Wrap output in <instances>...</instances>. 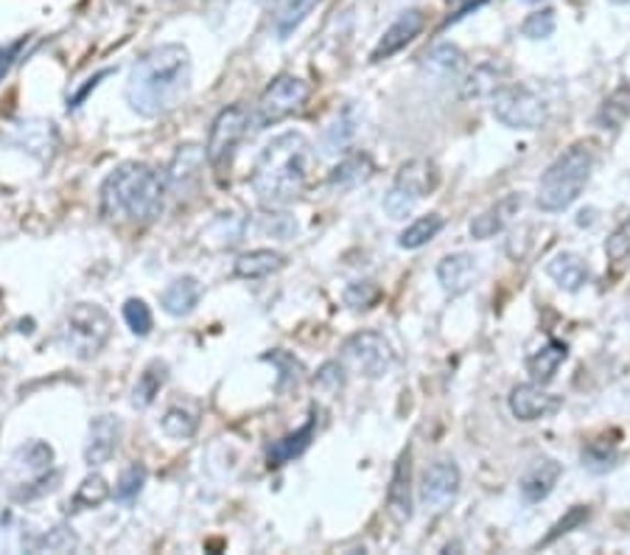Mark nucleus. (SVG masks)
I'll return each mask as SVG.
<instances>
[{"mask_svg": "<svg viewBox=\"0 0 630 555\" xmlns=\"http://www.w3.org/2000/svg\"><path fill=\"white\" fill-rule=\"evenodd\" d=\"M191 88V54L186 45L166 43L146 51L126 79V104L143 119H161L186 101Z\"/></svg>", "mask_w": 630, "mask_h": 555, "instance_id": "1", "label": "nucleus"}, {"mask_svg": "<svg viewBox=\"0 0 630 555\" xmlns=\"http://www.w3.org/2000/svg\"><path fill=\"white\" fill-rule=\"evenodd\" d=\"M311 146L300 132H284L264 146L253 169L255 200L266 211L291 206L309 182Z\"/></svg>", "mask_w": 630, "mask_h": 555, "instance_id": "2", "label": "nucleus"}, {"mask_svg": "<svg viewBox=\"0 0 630 555\" xmlns=\"http://www.w3.org/2000/svg\"><path fill=\"white\" fill-rule=\"evenodd\" d=\"M166 175L146 163H121L101 182V217L110 222H152L166 206Z\"/></svg>", "mask_w": 630, "mask_h": 555, "instance_id": "3", "label": "nucleus"}, {"mask_svg": "<svg viewBox=\"0 0 630 555\" xmlns=\"http://www.w3.org/2000/svg\"><path fill=\"white\" fill-rule=\"evenodd\" d=\"M597 166V152L586 141L568 146L538 182V208L541 211H563L583 193Z\"/></svg>", "mask_w": 630, "mask_h": 555, "instance_id": "4", "label": "nucleus"}, {"mask_svg": "<svg viewBox=\"0 0 630 555\" xmlns=\"http://www.w3.org/2000/svg\"><path fill=\"white\" fill-rule=\"evenodd\" d=\"M112 337V318L99 303H76L63 323V345L79 359H90Z\"/></svg>", "mask_w": 630, "mask_h": 555, "instance_id": "5", "label": "nucleus"}, {"mask_svg": "<svg viewBox=\"0 0 630 555\" xmlns=\"http://www.w3.org/2000/svg\"><path fill=\"white\" fill-rule=\"evenodd\" d=\"M253 135V110L244 104L224 107L222 113L213 119L208 135V146H205V157L213 171H224L233 160L235 149L244 137Z\"/></svg>", "mask_w": 630, "mask_h": 555, "instance_id": "6", "label": "nucleus"}, {"mask_svg": "<svg viewBox=\"0 0 630 555\" xmlns=\"http://www.w3.org/2000/svg\"><path fill=\"white\" fill-rule=\"evenodd\" d=\"M494 119L516 132H535L546 124V101L527 85H501L494 93Z\"/></svg>", "mask_w": 630, "mask_h": 555, "instance_id": "7", "label": "nucleus"}, {"mask_svg": "<svg viewBox=\"0 0 630 555\" xmlns=\"http://www.w3.org/2000/svg\"><path fill=\"white\" fill-rule=\"evenodd\" d=\"M309 96H311L309 81L289 74L278 76V79L261 93L258 104L253 107V132H261L266 130V126L289 119L291 113H297V110L309 101Z\"/></svg>", "mask_w": 630, "mask_h": 555, "instance_id": "8", "label": "nucleus"}, {"mask_svg": "<svg viewBox=\"0 0 630 555\" xmlns=\"http://www.w3.org/2000/svg\"><path fill=\"white\" fill-rule=\"evenodd\" d=\"M342 363L367 379H382L396 365V351L378 331H358L342 345Z\"/></svg>", "mask_w": 630, "mask_h": 555, "instance_id": "9", "label": "nucleus"}, {"mask_svg": "<svg viewBox=\"0 0 630 555\" xmlns=\"http://www.w3.org/2000/svg\"><path fill=\"white\" fill-rule=\"evenodd\" d=\"M463 475L454 460H438L427 468V475L420 480V506L427 513H445L454 506Z\"/></svg>", "mask_w": 630, "mask_h": 555, "instance_id": "10", "label": "nucleus"}, {"mask_svg": "<svg viewBox=\"0 0 630 555\" xmlns=\"http://www.w3.org/2000/svg\"><path fill=\"white\" fill-rule=\"evenodd\" d=\"M507 404H510V412L519 421H541L561 410L563 399L555 393H546L538 381H527V385H516L510 390V401Z\"/></svg>", "mask_w": 630, "mask_h": 555, "instance_id": "11", "label": "nucleus"}, {"mask_svg": "<svg viewBox=\"0 0 630 555\" xmlns=\"http://www.w3.org/2000/svg\"><path fill=\"white\" fill-rule=\"evenodd\" d=\"M387 513L396 524H407L412 519V452L409 449L401 452L389 477Z\"/></svg>", "mask_w": 630, "mask_h": 555, "instance_id": "12", "label": "nucleus"}, {"mask_svg": "<svg viewBox=\"0 0 630 555\" xmlns=\"http://www.w3.org/2000/svg\"><path fill=\"white\" fill-rule=\"evenodd\" d=\"M121 421L115 415H99V419L90 421V430H87V443H85V463L90 468L104 466L112 455H115L118 443H121Z\"/></svg>", "mask_w": 630, "mask_h": 555, "instance_id": "13", "label": "nucleus"}, {"mask_svg": "<svg viewBox=\"0 0 630 555\" xmlns=\"http://www.w3.org/2000/svg\"><path fill=\"white\" fill-rule=\"evenodd\" d=\"M205 149L197 144H183L177 146V152H174L172 163H168L166 169V182H168V193H188V188L194 186V182L199 180V175H202V166H205Z\"/></svg>", "mask_w": 630, "mask_h": 555, "instance_id": "14", "label": "nucleus"}, {"mask_svg": "<svg viewBox=\"0 0 630 555\" xmlns=\"http://www.w3.org/2000/svg\"><path fill=\"white\" fill-rule=\"evenodd\" d=\"M423 23H427V20H423V12H418V9H409V12H404L401 18H398L396 23L389 25L387 32L382 34L378 45L373 48V54H371L373 63H384V59L396 57L398 51H404L415 37H418L420 29H423Z\"/></svg>", "mask_w": 630, "mask_h": 555, "instance_id": "15", "label": "nucleus"}, {"mask_svg": "<svg viewBox=\"0 0 630 555\" xmlns=\"http://www.w3.org/2000/svg\"><path fill=\"white\" fill-rule=\"evenodd\" d=\"M479 278V267H476V258L471 253H452L438 264V281L443 287L445 295L460 298V295L468 292L471 287Z\"/></svg>", "mask_w": 630, "mask_h": 555, "instance_id": "16", "label": "nucleus"}, {"mask_svg": "<svg viewBox=\"0 0 630 555\" xmlns=\"http://www.w3.org/2000/svg\"><path fill=\"white\" fill-rule=\"evenodd\" d=\"M521 193H507L505 200H499L496 206H490L488 211H483L479 217H474V222H471V236L479 238V242H485V238H494L496 233L505 231L510 222H513L516 217H519L521 211Z\"/></svg>", "mask_w": 630, "mask_h": 555, "instance_id": "17", "label": "nucleus"}, {"mask_svg": "<svg viewBox=\"0 0 630 555\" xmlns=\"http://www.w3.org/2000/svg\"><path fill=\"white\" fill-rule=\"evenodd\" d=\"M561 475H563L561 463L552 460V457H541V460L532 463L524 475H521L519 480L521 497H524L527 502H541V499L550 497L552 488H555L557 480H561Z\"/></svg>", "mask_w": 630, "mask_h": 555, "instance_id": "18", "label": "nucleus"}, {"mask_svg": "<svg viewBox=\"0 0 630 555\" xmlns=\"http://www.w3.org/2000/svg\"><path fill=\"white\" fill-rule=\"evenodd\" d=\"M199 298H202V284L194 275H183V278H177L163 289L161 307L172 318H186L199 307Z\"/></svg>", "mask_w": 630, "mask_h": 555, "instance_id": "19", "label": "nucleus"}, {"mask_svg": "<svg viewBox=\"0 0 630 555\" xmlns=\"http://www.w3.org/2000/svg\"><path fill=\"white\" fill-rule=\"evenodd\" d=\"M546 275L566 292H577L592 281V269L577 253H557L546 262Z\"/></svg>", "mask_w": 630, "mask_h": 555, "instance_id": "20", "label": "nucleus"}, {"mask_svg": "<svg viewBox=\"0 0 630 555\" xmlns=\"http://www.w3.org/2000/svg\"><path fill=\"white\" fill-rule=\"evenodd\" d=\"M286 267V256L278 249H250L244 256L235 258L233 275L242 281H258V278H269L273 273Z\"/></svg>", "mask_w": 630, "mask_h": 555, "instance_id": "21", "label": "nucleus"}, {"mask_svg": "<svg viewBox=\"0 0 630 555\" xmlns=\"http://www.w3.org/2000/svg\"><path fill=\"white\" fill-rule=\"evenodd\" d=\"M507 76V65L499 63H483L460 79V96L463 99H483V96H494L501 88V81Z\"/></svg>", "mask_w": 630, "mask_h": 555, "instance_id": "22", "label": "nucleus"}, {"mask_svg": "<svg viewBox=\"0 0 630 555\" xmlns=\"http://www.w3.org/2000/svg\"><path fill=\"white\" fill-rule=\"evenodd\" d=\"M393 186L401 188V191H407L409 197H415V200L420 202L438 186V171H434V166L429 160H409L398 169Z\"/></svg>", "mask_w": 630, "mask_h": 555, "instance_id": "23", "label": "nucleus"}, {"mask_svg": "<svg viewBox=\"0 0 630 555\" xmlns=\"http://www.w3.org/2000/svg\"><path fill=\"white\" fill-rule=\"evenodd\" d=\"M373 177V160L365 152H356V155H347L345 160H340L328 175V186L336 188V191H351V188L362 186Z\"/></svg>", "mask_w": 630, "mask_h": 555, "instance_id": "24", "label": "nucleus"}, {"mask_svg": "<svg viewBox=\"0 0 630 555\" xmlns=\"http://www.w3.org/2000/svg\"><path fill=\"white\" fill-rule=\"evenodd\" d=\"M465 54L452 43H440L423 57V70L440 81H452L463 74Z\"/></svg>", "mask_w": 630, "mask_h": 555, "instance_id": "25", "label": "nucleus"}, {"mask_svg": "<svg viewBox=\"0 0 630 555\" xmlns=\"http://www.w3.org/2000/svg\"><path fill=\"white\" fill-rule=\"evenodd\" d=\"M566 359H568L566 343H561V340H550L544 348L527 359V370H530L532 381H538V385H546V381L555 379L557 368H561Z\"/></svg>", "mask_w": 630, "mask_h": 555, "instance_id": "26", "label": "nucleus"}, {"mask_svg": "<svg viewBox=\"0 0 630 555\" xmlns=\"http://www.w3.org/2000/svg\"><path fill=\"white\" fill-rule=\"evenodd\" d=\"M311 437H314V419H309L303 426H300V430L280 437V441H275L273 446H269V466H275V468L286 466L289 460L303 455V452L309 449Z\"/></svg>", "mask_w": 630, "mask_h": 555, "instance_id": "27", "label": "nucleus"}, {"mask_svg": "<svg viewBox=\"0 0 630 555\" xmlns=\"http://www.w3.org/2000/svg\"><path fill=\"white\" fill-rule=\"evenodd\" d=\"M630 119V85H619L597 110V126L608 132L622 130L625 121Z\"/></svg>", "mask_w": 630, "mask_h": 555, "instance_id": "28", "label": "nucleus"}, {"mask_svg": "<svg viewBox=\"0 0 630 555\" xmlns=\"http://www.w3.org/2000/svg\"><path fill=\"white\" fill-rule=\"evenodd\" d=\"M445 219L440 213H427V217H418L412 225H407V231H401L398 236V247L404 249H420L427 247L440 231H443Z\"/></svg>", "mask_w": 630, "mask_h": 555, "instance_id": "29", "label": "nucleus"}, {"mask_svg": "<svg viewBox=\"0 0 630 555\" xmlns=\"http://www.w3.org/2000/svg\"><path fill=\"white\" fill-rule=\"evenodd\" d=\"M356 124H358L356 110H353V107H345V110L340 113V119L328 126V132L322 135V152H325V155L345 152L347 146H351L353 135H356Z\"/></svg>", "mask_w": 630, "mask_h": 555, "instance_id": "30", "label": "nucleus"}, {"mask_svg": "<svg viewBox=\"0 0 630 555\" xmlns=\"http://www.w3.org/2000/svg\"><path fill=\"white\" fill-rule=\"evenodd\" d=\"M166 376H168V368L166 363H161V359H155V363H148L146 370L141 374V379H137L135 390H132V401H135V407H148L152 401L161 396L163 385H166Z\"/></svg>", "mask_w": 630, "mask_h": 555, "instance_id": "31", "label": "nucleus"}, {"mask_svg": "<svg viewBox=\"0 0 630 555\" xmlns=\"http://www.w3.org/2000/svg\"><path fill=\"white\" fill-rule=\"evenodd\" d=\"M320 3L322 0H284L278 7V14H275V32H278V37H289L297 25L303 23Z\"/></svg>", "mask_w": 630, "mask_h": 555, "instance_id": "32", "label": "nucleus"}, {"mask_svg": "<svg viewBox=\"0 0 630 555\" xmlns=\"http://www.w3.org/2000/svg\"><path fill=\"white\" fill-rule=\"evenodd\" d=\"M161 430L172 441H188L199 430V415L188 407H168L166 415L161 419Z\"/></svg>", "mask_w": 630, "mask_h": 555, "instance_id": "33", "label": "nucleus"}, {"mask_svg": "<svg viewBox=\"0 0 630 555\" xmlns=\"http://www.w3.org/2000/svg\"><path fill=\"white\" fill-rule=\"evenodd\" d=\"M110 497V486L101 475H90L81 480V486L76 488L74 499H70V511H85V508H99L104 499Z\"/></svg>", "mask_w": 630, "mask_h": 555, "instance_id": "34", "label": "nucleus"}, {"mask_svg": "<svg viewBox=\"0 0 630 555\" xmlns=\"http://www.w3.org/2000/svg\"><path fill=\"white\" fill-rule=\"evenodd\" d=\"M32 547L40 550V553H74V550L79 547V539H76V533L70 531V528L56 524L48 533H43Z\"/></svg>", "mask_w": 630, "mask_h": 555, "instance_id": "35", "label": "nucleus"}, {"mask_svg": "<svg viewBox=\"0 0 630 555\" xmlns=\"http://www.w3.org/2000/svg\"><path fill=\"white\" fill-rule=\"evenodd\" d=\"M581 457L583 466H586L588 471H597V475H603V471H608V468H614L619 463V452L614 449V446H608V443H588Z\"/></svg>", "mask_w": 630, "mask_h": 555, "instance_id": "36", "label": "nucleus"}, {"mask_svg": "<svg viewBox=\"0 0 630 555\" xmlns=\"http://www.w3.org/2000/svg\"><path fill=\"white\" fill-rule=\"evenodd\" d=\"M124 320H126V325H130L132 334H137V337H146L148 331H152V325H155V318H152V309H148L141 298L126 300V303H124Z\"/></svg>", "mask_w": 630, "mask_h": 555, "instance_id": "37", "label": "nucleus"}, {"mask_svg": "<svg viewBox=\"0 0 630 555\" xmlns=\"http://www.w3.org/2000/svg\"><path fill=\"white\" fill-rule=\"evenodd\" d=\"M555 12L552 9H541V12H532L530 18L521 23V34L527 40H546L555 34Z\"/></svg>", "mask_w": 630, "mask_h": 555, "instance_id": "38", "label": "nucleus"}, {"mask_svg": "<svg viewBox=\"0 0 630 555\" xmlns=\"http://www.w3.org/2000/svg\"><path fill=\"white\" fill-rule=\"evenodd\" d=\"M143 482H146V468H143L141 463H132L124 475L118 477L115 499H121V502H130V499H135L137 493L143 491Z\"/></svg>", "mask_w": 630, "mask_h": 555, "instance_id": "39", "label": "nucleus"}, {"mask_svg": "<svg viewBox=\"0 0 630 555\" xmlns=\"http://www.w3.org/2000/svg\"><path fill=\"white\" fill-rule=\"evenodd\" d=\"M314 387L325 396H340L345 390V368L340 363H325L317 370Z\"/></svg>", "mask_w": 630, "mask_h": 555, "instance_id": "40", "label": "nucleus"}, {"mask_svg": "<svg viewBox=\"0 0 630 555\" xmlns=\"http://www.w3.org/2000/svg\"><path fill=\"white\" fill-rule=\"evenodd\" d=\"M415 206H418V200L396 186L389 188L387 197H384V211H387L389 219H407L415 211Z\"/></svg>", "mask_w": 630, "mask_h": 555, "instance_id": "41", "label": "nucleus"}, {"mask_svg": "<svg viewBox=\"0 0 630 555\" xmlns=\"http://www.w3.org/2000/svg\"><path fill=\"white\" fill-rule=\"evenodd\" d=\"M606 256L611 258V262H622V258L630 256V217L608 236Z\"/></svg>", "mask_w": 630, "mask_h": 555, "instance_id": "42", "label": "nucleus"}, {"mask_svg": "<svg viewBox=\"0 0 630 555\" xmlns=\"http://www.w3.org/2000/svg\"><path fill=\"white\" fill-rule=\"evenodd\" d=\"M586 519H588V508L586 506H575V508H572V511L566 513V517L561 519V522L555 524V528H552L550 533H546V539L541 544H544V547H546V544H552V542H555V539L566 536L568 531H575V528H581V524L586 522Z\"/></svg>", "mask_w": 630, "mask_h": 555, "instance_id": "43", "label": "nucleus"}, {"mask_svg": "<svg viewBox=\"0 0 630 555\" xmlns=\"http://www.w3.org/2000/svg\"><path fill=\"white\" fill-rule=\"evenodd\" d=\"M378 298V287L373 281H358L345 289V303L351 309H367L373 307V300Z\"/></svg>", "mask_w": 630, "mask_h": 555, "instance_id": "44", "label": "nucleus"}, {"mask_svg": "<svg viewBox=\"0 0 630 555\" xmlns=\"http://www.w3.org/2000/svg\"><path fill=\"white\" fill-rule=\"evenodd\" d=\"M524 3H541V0H524Z\"/></svg>", "mask_w": 630, "mask_h": 555, "instance_id": "45", "label": "nucleus"}, {"mask_svg": "<svg viewBox=\"0 0 630 555\" xmlns=\"http://www.w3.org/2000/svg\"><path fill=\"white\" fill-rule=\"evenodd\" d=\"M261 3H269V0H261Z\"/></svg>", "mask_w": 630, "mask_h": 555, "instance_id": "46", "label": "nucleus"}]
</instances>
